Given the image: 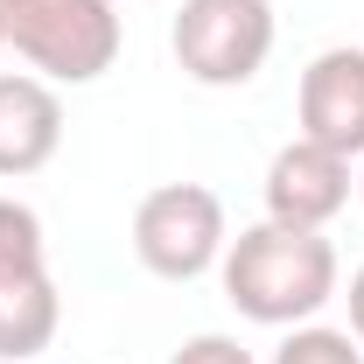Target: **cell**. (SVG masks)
I'll return each instance as SVG.
<instances>
[{
  "label": "cell",
  "mask_w": 364,
  "mask_h": 364,
  "mask_svg": "<svg viewBox=\"0 0 364 364\" xmlns=\"http://www.w3.org/2000/svg\"><path fill=\"white\" fill-rule=\"evenodd\" d=\"M358 196H364V176H358Z\"/></svg>",
  "instance_id": "cell-12"
},
{
  "label": "cell",
  "mask_w": 364,
  "mask_h": 364,
  "mask_svg": "<svg viewBox=\"0 0 364 364\" xmlns=\"http://www.w3.org/2000/svg\"><path fill=\"white\" fill-rule=\"evenodd\" d=\"M168 364H259V358H252L238 336H218V329H203V336H189V343H182Z\"/></svg>",
  "instance_id": "cell-10"
},
{
  "label": "cell",
  "mask_w": 364,
  "mask_h": 364,
  "mask_svg": "<svg viewBox=\"0 0 364 364\" xmlns=\"http://www.w3.org/2000/svg\"><path fill=\"white\" fill-rule=\"evenodd\" d=\"M231 245L225 196L203 182H161L134 203V259L154 280H203Z\"/></svg>",
  "instance_id": "cell-5"
},
{
  "label": "cell",
  "mask_w": 364,
  "mask_h": 364,
  "mask_svg": "<svg viewBox=\"0 0 364 364\" xmlns=\"http://www.w3.org/2000/svg\"><path fill=\"white\" fill-rule=\"evenodd\" d=\"M63 294L49 280L43 218L21 196H0V364H28L56 343Z\"/></svg>",
  "instance_id": "cell-4"
},
{
  "label": "cell",
  "mask_w": 364,
  "mask_h": 364,
  "mask_svg": "<svg viewBox=\"0 0 364 364\" xmlns=\"http://www.w3.org/2000/svg\"><path fill=\"white\" fill-rule=\"evenodd\" d=\"M0 43L49 85H98L127 28L112 0H0Z\"/></svg>",
  "instance_id": "cell-2"
},
{
  "label": "cell",
  "mask_w": 364,
  "mask_h": 364,
  "mask_svg": "<svg viewBox=\"0 0 364 364\" xmlns=\"http://www.w3.org/2000/svg\"><path fill=\"white\" fill-rule=\"evenodd\" d=\"M0 49H7V43H0Z\"/></svg>",
  "instance_id": "cell-13"
},
{
  "label": "cell",
  "mask_w": 364,
  "mask_h": 364,
  "mask_svg": "<svg viewBox=\"0 0 364 364\" xmlns=\"http://www.w3.org/2000/svg\"><path fill=\"white\" fill-rule=\"evenodd\" d=\"M267 218L273 225H294V231H329L343 210H350V189H358V176H350V161L343 154H329V147H316V140H287L280 154L267 161Z\"/></svg>",
  "instance_id": "cell-6"
},
{
  "label": "cell",
  "mask_w": 364,
  "mask_h": 364,
  "mask_svg": "<svg viewBox=\"0 0 364 364\" xmlns=\"http://www.w3.org/2000/svg\"><path fill=\"white\" fill-rule=\"evenodd\" d=\"M294 112H301V140L358 161L364 154V49L336 43V49H322V56H309Z\"/></svg>",
  "instance_id": "cell-7"
},
{
  "label": "cell",
  "mask_w": 364,
  "mask_h": 364,
  "mask_svg": "<svg viewBox=\"0 0 364 364\" xmlns=\"http://www.w3.org/2000/svg\"><path fill=\"white\" fill-rule=\"evenodd\" d=\"M63 147V98L36 70H0V182L49 168Z\"/></svg>",
  "instance_id": "cell-8"
},
{
  "label": "cell",
  "mask_w": 364,
  "mask_h": 364,
  "mask_svg": "<svg viewBox=\"0 0 364 364\" xmlns=\"http://www.w3.org/2000/svg\"><path fill=\"white\" fill-rule=\"evenodd\" d=\"M225 280V301L245 322H267V329H294V322H316L336 287H343V259L329 245V231H294V225H245L218 259Z\"/></svg>",
  "instance_id": "cell-1"
},
{
  "label": "cell",
  "mask_w": 364,
  "mask_h": 364,
  "mask_svg": "<svg viewBox=\"0 0 364 364\" xmlns=\"http://www.w3.org/2000/svg\"><path fill=\"white\" fill-rule=\"evenodd\" d=\"M182 77L203 91H238L273 56V0H176L168 28Z\"/></svg>",
  "instance_id": "cell-3"
},
{
  "label": "cell",
  "mask_w": 364,
  "mask_h": 364,
  "mask_svg": "<svg viewBox=\"0 0 364 364\" xmlns=\"http://www.w3.org/2000/svg\"><path fill=\"white\" fill-rule=\"evenodd\" d=\"M273 364H364V343L350 329H329V322H294L280 336Z\"/></svg>",
  "instance_id": "cell-9"
},
{
  "label": "cell",
  "mask_w": 364,
  "mask_h": 364,
  "mask_svg": "<svg viewBox=\"0 0 364 364\" xmlns=\"http://www.w3.org/2000/svg\"><path fill=\"white\" fill-rule=\"evenodd\" d=\"M343 301H350V336L364 343V267L350 273V294H343Z\"/></svg>",
  "instance_id": "cell-11"
}]
</instances>
